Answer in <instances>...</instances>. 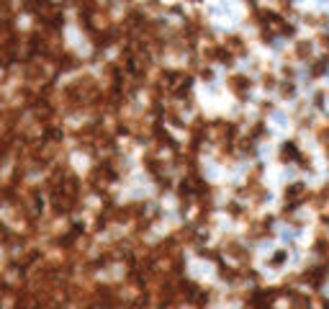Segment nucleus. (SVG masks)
I'll return each mask as SVG.
<instances>
[{
    "instance_id": "obj_1",
    "label": "nucleus",
    "mask_w": 329,
    "mask_h": 309,
    "mask_svg": "<svg viewBox=\"0 0 329 309\" xmlns=\"http://www.w3.org/2000/svg\"><path fill=\"white\" fill-rule=\"evenodd\" d=\"M229 90H232L237 98H244L247 90H250V77H244V75H234V77H229Z\"/></svg>"
},
{
    "instance_id": "obj_2",
    "label": "nucleus",
    "mask_w": 329,
    "mask_h": 309,
    "mask_svg": "<svg viewBox=\"0 0 329 309\" xmlns=\"http://www.w3.org/2000/svg\"><path fill=\"white\" fill-rule=\"evenodd\" d=\"M299 158V147H296V142H285L283 144V149H280V160H296Z\"/></svg>"
},
{
    "instance_id": "obj_3",
    "label": "nucleus",
    "mask_w": 329,
    "mask_h": 309,
    "mask_svg": "<svg viewBox=\"0 0 329 309\" xmlns=\"http://www.w3.org/2000/svg\"><path fill=\"white\" fill-rule=\"evenodd\" d=\"M224 47H226L234 57H237V54H244V44H242V39H239V36H229Z\"/></svg>"
},
{
    "instance_id": "obj_4",
    "label": "nucleus",
    "mask_w": 329,
    "mask_h": 309,
    "mask_svg": "<svg viewBox=\"0 0 329 309\" xmlns=\"http://www.w3.org/2000/svg\"><path fill=\"white\" fill-rule=\"evenodd\" d=\"M296 54H299L301 59H309V57H311V44H309V42H299V44H296Z\"/></svg>"
},
{
    "instance_id": "obj_5",
    "label": "nucleus",
    "mask_w": 329,
    "mask_h": 309,
    "mask_svg": "<svg viewBox=\"0 0 329 309\" xmlns=\"http://www.w3.org/2000/svg\"><path fill=\"white\" fill-rule=\"evenodd\" d=\"M280 93H283L285 98H288V96H293V85H291V83H288V85H280Z\"/></svg>"
},
{
    "instance_id": "obj_6",
    "label": "nucleus",
    "mask_w": 329,
    "mask_h": 309,
    "mask_svg": "<svg viewBox=\"0 0 329 309\" xmlns=\"http://www.w3.org/2000/svg\"><path fill=\"white\" fill-rule=\"evenodd\" d=\"M321 47L329 49V34H321Z\"/></svg>"
}]
</instances>
